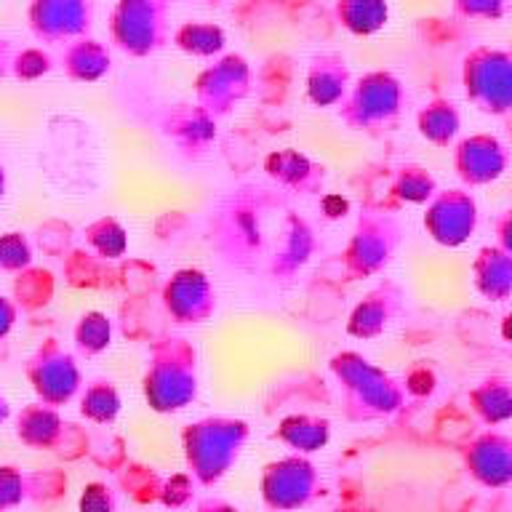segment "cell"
Returning <instances> with one entry per match:
<instances>
[{
  "label": "cell",
  "instance_id": "6da1fadb",
  "mask_svg": "<svg viewBox=\"0 0 512 512\" xmlns=\"http://www.w3.org/2000/svg\"><path fill=\"white\" fill-rule=\"evenodd\" d=\"M80 510L83 512H110L112 504L107 502V491H102V499H96V486H91L83 494V502H80Z\"/></svg>",
  "mask_w": 512,
  "mask_h": 512
}]
</instances>
